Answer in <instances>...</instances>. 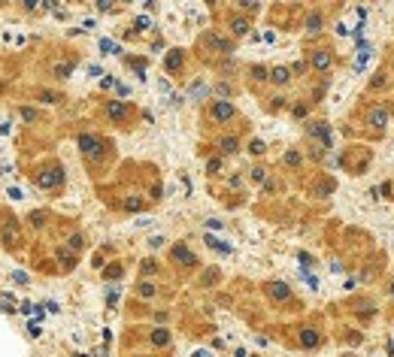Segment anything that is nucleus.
Listing matches in <instances>:
<instances>
[{
  "label": "nucleus",
  "instance_id": "f257e3e1",
  "mask_svg": "<svg viewBox=\"0 0 394 357\" xmlns=\"http://www.w3.org/2000/svg\"><path fill=\"white\" fill-rule=\"evenodd\" d=\"M79 152L85 155V161L91 163H100L106 158V152H109V145L100 139L97 133H79Z\"/></svg>",
  "mask_w": 394,
  "mask_h": 357
},
{
  "label": "nucleus",
  "instance_id": "f03ea898",
  "mask_svg": "<svg viewBox=\"0 0 394 357\" xmlns=\"http://www.w3.org/2000/svg\"><path fill=\"white\" fill-rule=\"evenodd\" d=\"M306 136H309V142H319L325 152L333 149V133H330V124H328V121H322V118H316V121H309V124H306Z\"/></svg>",
  "mask_w": 394,
  "mask_h": 357
},
{
  "label": "nucleus",
  "instance_id": "7ed1b4c3",
  "mask_svg": "<svg viewBox=\"0 0 394 357\" xmlns=\"http://www.w3.org/2000/svg\"><path fill=\"white\" fill-rule=\"evenodd\" d=\"M233 115H237V106H233L230 100H212V106H209V118H212L215 124H228Z\"/></svg>",
  "mask_w": 394,
  "mask_h": 357
},
{
  "label": "nucleus",
  "instance_id": "20e7f679",
  "mask_svg": "<svg viewBox=\"0 0 394 357\" xmlns=\"http://www.w3.org/2000/svg\"><path fill=\"white\" fill-rule=\"evenodd\" d=\"M297 342H300V348H306V351H316V348L325 342V336H322V330H319V327H300V333H297Z\"/></svg>",
  "mask_w": 394,
  "mask_h": 357
},
{
  "label": "nucleus",
  "instance_id": "39448f33",
  "mask_svg": "<svg viewBox=\"0 0 394 357\" xmlns=\"http://www.w3.org/2000/svg\"><path fill=\"white\" fill-rule=\"evenodd\" d=\"M309 64H312V70H319V73H330L333 64H337V58H333V52H330V49H312Z\"/></svg>",
  "mask_w": 394,
  "mask_h": 357
},
{
  "label": "nucleus",
  "instance_id": "423d86ee",
  "mask_svg": "<svg viewBox=\"0 0 394 357\" xmlns=\"http://www.w3.org/2000/svg\"><path fill=\"white\" fill-rule=\"evenodd\" d=\"M367 124L382 133V130L391 124V112H388L385 106H370V112H367Z\"/></svg>",
  "mask_w": 394,
  "mask_h": 357
},
{
  "label": "nucleus",
  "instance_id": "0eeeda50",
  "mask_svg": "<svg viewBox=\"0 0 394 357\" xmlns=\"http://www.w3.org/2000/svg\"><path fill=\"white\" fill-rule=\"evenodd\" d=\"M200 46H206V49H212V52H219V55H230V52H233V43L225 39V36H219V33H203V36H200Z\"/></svg>",
  "mask_w": 394,
  "mask_h": 357
},
{
  "label": "nucleus",
  "instance_id": "6e6552de",
  "mask_svg": "<svg viewBox=\"0 0 394 357\" xmlns=\"http://www.w3.org/2000/svg\"><path fill=\"white\" fill-rule=\"evenodd\" d=\"M170 258H173V263H182V266H197V255L185 245V242H176V245L170 248Z\"/></svg>",
  "mask_w": 394,
  "mask_h": 357
},
{
  "label": "nucleus",
  "instance_id": "1a4fd4ad",
  "mask_svg": "<svg viewBox=\"0 0 394 357\" xmlns=\"http://www.w3.org/2000/svg\"><path fill=\"white\" fill-rule=\"evenodd\" d=\"M64 182V170L61 166H49V170H43L40 176H36V185L40 188H55V185H61Z\"/></svg>",
  "mask_w": 394,
  "mask_h": 357
},
{
  "label": "nucleus",
  "instance_id": "9d476101",
  "mask_svg": "<svg viewBox=\"0 0 394 357\" xmlns=\"http://www.w3.org/2000/svg\"><path fill=\"white\" fill-rule=\"evenodd\" d=\"M264 291H267L270 300H276V303H288V300H291V288H288L285 282H267Z\"/></svg>",
  "mask_w": 394,
  "mask_h": 357
},
{
  "label": "nucleus",
  "instance_id": "9b49d317",
  "mask_svg": "<svg viewBox=\"0 0 394 357\" xmlns=\"http://www.w3.org/2000/svg\"><path fill=\"white\" fill-rule=\"evenodd\" d=\"M303 28H306V33H319L322 28H325V12L309 9V12H306V18H303Z\"/></svg>",
  "mask_w": 394,
  "mask_h": 357
},
{
  "label": "nucleus",
  "instance_id": "f8f14e48",
  "mask_svg": "<svg viewBox=\"0 0 394 357\" xmlns=\"http://www.w3.org/2000/svg\"><path fill=\"white\" fill-rule=\"evenodd\" d=\"M106 118H112L115 124H122V121L128 118V106H125L122 100H109V103H106Z\"/></svg>",
  "mask_w": 394,
  "mask_h": 357
},
{
  "label": "nucleus",
  "instance_id": "ddd939ff",
  "mask_svg": "<svg viewBox=\"0 0 394 357\" xmlns=\"http://www.w3.org/2000/svg\"><path fill=\"white\" fill-rule=\"evenodd\" d=\"M352 312H355V318L370 321V318L376 315V303H370V300H358V303H352Z\"/></svg>",
  "mask_w": 394,
  "mask_h": 357
},
{
  "label": "nucleus",
  "instance_id": "4468645a",
  "mask_svg": "<svg viewBox=\"0 0 394 357\" xmlns=\"http://www.w3.org/2000/svg\"><path fill=\"white\" fill-rule=\"evenodd\" d=\"M228 28H230V33H233V36H246V33H249V28H252V22H249L246 15H230V18H228Z\"/></svg>",
  "mask_w": 394,
  "mask_h": 357
},
{
  "label": "nucleus",
  "instance_id": "2eb2a0df",
  "mask_svg": "<svg viewBox=\"0 0 394 357\" xmlns=\"http://www.w3.org/2000/svg\"><path fill=\"white\" fill-rule=\"evenodd\" d=\"M182 64H185V52L182 49H170V55H167V73H176V70H182Z\"/></svg>",
  "mask_w": 394,
  "mask_h": 357
},
{
  "label": "nucleus",
  "instance_id": "dca6fc26",
  "mask_svg": "<svg viewBox=\"0 0 394 357\" xmlns=\"http://www.w3.org/2000/svg\"><path fill=\"white\" fill-rule=\"evenodd\" d=\"M270 82L288 85V82H291V67H273V70H270Z\"/></svg>",
  "mask_w": 394,
  "mask_h": 357
},
{
  "label": "nucleus",
  "instance_id": "f3484780",
  "mask_svg": "<svg viewBox=\"0 0 394 357\" xmlns=\"http://www.w3.org/2000/svg\"><path fill=\"white\" fill-rule=\"evenodd\" d=\"M219 152H222V155H237V152H240V139H237L233 133H230V136H222V139H219Z\"/></svg>",
  "mask_w": 394,
  "mask_h": 357
},
{
  "label": "nucleus",
  "instance_id": "a211bd4d",
  "mask_svg": "<svg viewBox=\"0 0 394 357\" xmlns=\"http://www.w3.org/2000/svg\"><path fill=\"white\" fill-rule=\"evenodd\" d=\"M333 188H337V182H333L330 176H325V179L312 188V194H316V197H330V194H333Z\"/></svg>",
  "mask_w": 394,
  "mask_h": 357
},
{
  "label": "nucleus",
  "instance_id": "6ab92c4d",
  "mask_svg": "<svg viewBox=\"0 0 394 357\" xmlns=\"http://www.w3.org/2000/svg\"><path fill=\"white\" fill-rule=\"evenodd\" d=\"M282 163H285L288 170H300V163H303V155H300L297 149H288V152L282 155Z\"/></svg>",
  "mask_w": 394,
  "mask_h": 357
},
{
  "label": "nucleus",
  "instance_id": "aec40b11",
  "mask_svg": "<svg viewBox=\"0 0 394 357\" xmlns=\"http://www.w3.org/2000/svg\"><path fill=\"white\" fill-rule=\"evenodd\" d=\"M136 293H140V300H155V297H158V288H155V282H140Z\"/></svg>",
  "mask_w": 394,
  "mask_h": 357
},
{
  "label": "nucleus",
  "instance_id": "412c9836",
  "mask_svg": "<svg viewBox=\"0 0 394 357\" xmlns=\"http://www.w3.org/2000/svg\"><path fill=\"white\" fill-rule=\"evenodd\" d=\"M149 339H152L155 348H167V345H170V333H167V330H152Z\"/></svg>",
  "mask_w": 394,
  "mask_h": 357
},
{
  "label": "nucleus",
  "instance_id": "4be33fe9",
  "mask_svg": "<svg viewBox=\"0 0 394 357\" xmlns=\"http://www.w3.org/2000/svg\"><path fill=\"white\" fill-rule=\"evenodd\" d=\"M206 245L215 248V251H222V255H230V251H233L228 242H222V239H215V236H209V233H206Z\"/></svg>",
  "mask_w": 394,
  "mask_h": 357
},
{
  "label": "nucleus",
  "instance_id": "5701e85b",
  "mask_svg": "<svg viewBox=\"0 0 394 357\" xmlns=\"http://www.w3.org/2000/svg\"><path fill=\"white\" fill-rule=\"evenodd\" d=\"M73 70H76V64H73V61H64V64H55V76H58V79H67V76H70Z\"/></svg>",
  "mask_w": 394,
  "mask_h": 357
},
{
  "label": "nucleus",
  "instance_id": "b1692460",
  "mask_svg": "<svg viewBox=\"0 0 394 357\" xmlns=\"http://www.w3.org/2000/svg\"><path fill=\"white\" fill-rule=\"evenodd\" d=\"M122 272H125L122 263H109V266L103 269V279H122Z\"/></svg>",
  "mask_w": 394,
  "mask_h": 357
},
{
  "label": "nucleus",
  "instance_id": "393cba45",
  "mask_svg": "<svg viewBox=\"0 0 394 357\" xmlns=\"http://www.w3.org/2000/svg\"><path fill=\"white\" fill-rule=\"evenodd\" d=\"M140 272H143V276H155V272H158V263H155L152 258H146L143 263H140Z\"/></svg>",
  "mask_w": 394,
  "mask_h": 357
},
{
  "label": "nucleus",
  "instance_id": "a878e982",
  "mask_svg": "<svg viewBox=\"0 0 394 357\" xmlns=\"http://www.w3.org/2000/svg\"><path fill=\"white\" fill-rule=\"evenodd\" d=\"M3 236H6V242H12V245L18 242V230H15V224H12V221H6V227H3Z\"/></svg>",
  "mask_w": 394,
  "mask_h": 357
},
{
  "label": "nucleus",
  "instance_id": "bb28decb",
  "mask_svg": "<svg viewBox=\"0 0 394 357\" xmlns=\"http://www.w3.org/2000/svg\"><path fill=\"white\" fill-rule=\"evenodd\" d=\"M100 52H103V55H119L122 49H119L112 39H100Z\"/></svg>",
  "mask_w": 394,
  "mask_h": 357
},
{
  "label": "nucleus",
  "instance_id": "cd10ccee",
  "mask_svg": "<svg viewBox=\"0 0 394 357\" xmlns=\"http://www.w3.org/2000/svg\"><path fill=\"white\" fill-rule=\"evenodd\" d=\"M85 248V236L82 233H73L70 236V251H82Z\"/></svg>",
  "mask_w": 394,
  "mask_h": 357
},
{
  "label": "nucleus",
  "instance_id": "c85d7f7f",
  "mask_svg": "<svg viewBox=\"0 0 394 357\" xmlns=\"http://www.w3.org/2000/svg\"><path fill=\"white\" fill-rule=\"evenodd\" d=\"M252 79H255V82H267V79H270V70H267V67H252Z\"/></svg>",
  "mask_w": 394,
  "mask_h": 357
},
{
  "label": "nucleus",
  "instance_id": "c756f323",
  "mask_svg": "<svg viewBox=\"0 0 394 357\" xmlns=\"http://www.w3.org/2000/svg\"><path fill=\"white\" fill-rule=\"evenodd\" d=\"M309 158H312V161H325V149H322L319 142H309Z\"/></svg>",
  "mask_w": 394,
  "mask_h": 357
},
{
  "label": "nucleus",
  "instance_id": "7c9ffc66",
  "mask_svg": "<svg viewBox=\"0 0 394 357\" xmlns=\"http://www.w3.org/2000/svg\"><path fill=\"white\" fill-rule=\"evenodd\" d=\"M249 152H252V155H264V152H267V142H264V139H252V142H249Z\"/></svg>",
  "mask_w": 394,
  "mask_h": 357
},
{
  "label": "nucleus",
  "instance_id": "2f4dec72",
  "mask_svg": "<svg viewBox=\"0 0 394 357\" xmlns=\"http://www.w3.org/2000/svg\"><path fill=\"white\" fill-rule=\"evenodd\" d=\"M125 209H128V212H140V209H143V200H140V197H128V200H125Z\"/></svg>",
  "mask_w": 394,
  "mask_h": 357
},
{
  "label": "nucleus",
  "instance_id": "473e14b6",
  "mask_svg": "<svg viewBox=\"0 0 394 357\" xmlns=\"http://www.w3.org/2000/svg\"><path fill=\"white\" fill-rule=\"evenodd\" d=\"M291 112H294V118H306V115H309V103H294Z\"/></svg>",
  "mask_w": 394,
  "mask_h": 357
},
{
  "label": "nucleus",
  "instance_id": "72a5a7b5",
  "mask_svg": "<svg viewBox=\"0 0 394 357\" xmlns=\"http://www.w3.org/2000/svg\"><path fill=\"white\" fill-rule=\"evenodd\" d=\"M58 260H61L64 266H73V263H76V258H73V255H70L67 248H58Z\"/></svg>",
  "mask_w": 394,
  "mask_h": 357
},
{
  "label": "nucleus",
  "instance_id": "f704fd0d",
  "mask_svg": "<svg viewBox=\"0 0 394 357\" xmlns=\"http://www.w3.org/2000/svg\"><path fill=\"white\" fill-rule=\"evenodd\" d=\"M219 170H222V158H209V161H206V173H212V176H215Z\"/></svg>",
  "mask_w": 394,
  "mask_h": 357
},
{
  "label": "nucleus",
  "instance_id": "c9c22d12",
  "mask_svg": "<svg viewBox=\"0 0 394 357\" xmlns=\"http://www.w3.org/2000/svg\"><path fill=\"white\" fill-rule=\"evenodd\" d=\"M40 100H43V103H58V94H55V91H40Z\"/></svg>",
  "mask_w": 394,
  "mask_h": 357
},
{
  "label": "nucleus",
  "instance_id": "e433bc0d",
  "mask_svg": "<svg viewBox=\"0 0 394 357\" xmlns=\"http://www.w3.org/2000/svg\"><path fill=\"white\" fill-rule=\"evenodd\" d=\"M206 91H209V88H206L203 82H194V88H191V97H203Z\"/></svg>",
  "mask_w": 394,
  "mask_h": 357
},
{
  "label": "nucleus",
  "instance_id": "4c0bfd02",
  "mask_svg": "<svg viewBox=\"0 0 394 357\" xmlns=\"http://www.w3.org/2000/svg\"><path fill=\"white\" fill-rule=\"evenodd\" d=\"M264 179H267V170H264V166H255V170H252V182H264Z\"/></svg>",
  "mask_w": 394,
  "mask_h": 357
},
{
  "label": "nucleus",
  "instance_id": "58836bf2",
  "mask_svg": "<svg viewBox=\"0 0 394 357\" xmlns=\"http://www.w3.org/2000/svg\"><path fill=\"white\" fill-rule=\"evenodd\" d=\"M297 260H300L303 266H312V263H316V258H312V255H306V251H297Z\"/></svg>",
  "mask_w": 394,
  "mask_h": 357
},
{
  "label": "nucleus",
  "instance_id": "ea45409f",
  "mask_svg": "<svg viewBox=\"0 0 394 357\" xmlns=\"http://www.w3.org/2000/svg\"><path fill=\"white\" fill-rule=\"evenodd\" d=\"M22 118H25V121H36V109L25 106V109H22Z\"/></svg>",
  "mask_w": 394,
  "mask_h": 357
},
{
  "label": "nucleus",
  "instance_id": "a19ab883",
  "mask_svg": "<svg viewBox=\"0 0 394 357\" xmlns=\"http://www.w3.org/2000/svg\"><path fill=\"white\" fill-rule=\"evenodd\" d=\"M240 9H246V12H255V9H258V3H255V0H240Z\"/></svg>",
  "mask_w": 394,
  "mask_h": 357
},
{
  "label": "nucleus",
  "instance_id": "79ce46f5",
  "mask_svg": "<svg viewBox=\"0 0 394 357\" xmlns=\"http://www.w3.org/2000/svg\"><path fill=\"white\" fill-rule=\"evenodd\" d=\"M215 91H219L222 97H230V85H228V82H219V85H215Z\"/></svg>",
  "mask_w": 394,
  "mask_h": 357
},
{
  "label": "nucleus",
  "instance_id": "37998d69",
  "mask_svg": "<svg viewBox=\"0 0 394 357\" xmlns=\"http://www.w3.org/2000/svg\"><path fill=\"white\" fill-rule=\"evenodd\" d=\"M164 242H167L164 236H152V239H149V248H161Z\"/></svg>",
  "mask_w": 394,
  "mask_h": 357
},
{
  "label": "nucleus",
  "instance_id": "c03bdc74",
  "mask_svg": "<svg viewBox=\"0 0 394 357\" xmlns=\"http://www.w3.org/2000/svg\"><path fill=\"white\" fill-rule=\"evenodd\" d=\"M291 73H294V76H300V73H306V64H303V61H297V64H291Z\"/></svg>",
  "mask_w": 394,
  "mask_h": 357
},
{
  "label": "nucleus",
  "instance_id": "a18cd8bd",
  "mask_svg": "<svg viewBox=\"0 0 394 357\" xmlns=\"http://www.w3.org/2000/svg\"><path fill=\"white\" fill-rule=\"evenodd\" d=\"M106 303H109V306H115V303H119V288H112V291H109V297H106Z\"/></svg>",
  "mask_w": 394,
  "mask_h": 357
},
{
  "label": "nucleus",
  "instance_id": "49530a36",
  "mask_svg": "<svg viewBox=\"0 0 394 357\" xmlns=\"http://www.w3.org/2000/svg\"><path fill=\"white\" fill-rule=\"evenodd\" d=\"M146 28H149V18H146V15H140V18H136V31H146Z\"/></svg>",
  "mask_w": 394,
  "mask_h": 357
},
{
  "label": "nucleus",
  "instance_id": "de8ad7c7",
  "mask_svg": "<svg viewBox=\"0 0 394 357\" xmlns=\"http://www.w3.org/2000/svg\"><path fill=\"white\" fill-rule=\"evenodd\" d=\"M97 9L100 12H106V9H112V3H109V0H97Z\"/></svg>",
  "mask_w": 394,
  "mask_h": 357
},
{
  "label": "nucleus",
  "instance_id": "09e8293b",
  "mask_svg": "<svg viewBox=\"0 0 394 357\" xmlns=\"http://www.w3.org/2000/svg\"><path fill=\"white\" fill-rule=\"evenodd\" d=\"M161 194H164V188H161V185H155V188H152V197H155V200H161Z\"/></svg>",
  "mask_w": 394,
  "mask_h": 357
},
{
  "label": "nucleus",
  "instance_id": "8fccbe9b",
  "mask_svg": "<svg viewBox=\"0 0 394 357\" xmlns=\"http://www.w3.org/2000/svg\"><path fill=\"white\" fill-rule=\"evenodd\" d=\"M285 106V97H273V109H282Z\"/></svg>",
  "mask_w": 394,
  "mask_h": 357
},
{
  "label": "nucleus",
  "instance_id": "3c124183",
  "mask_svg": "<svg viewBox=\"0 0 394 357\" xmlns=\"http://www.w3.org/2000/svg\"><path fill=\"white\" fill-rule=\"evenodd\" d=\"M388 297H391V300H394V279H391V282H388Z\"/></svg>",
  "mask_w": 394,
  "mask_h": 357
},
{
  "label": "nucleus",
  "instance_id": "603ef678",
  "mask_svg": "<svg viewBox=\"0 0 394 357\" xmlns=\"http://www.w3.org/2000/svg\"><path fill=\"white\" fill-rule=\"evenodd\" d=\"M194 357H212L209 351H194Z\"/></svg>",
  "mask_w": 394,
  "mask_h": 357
}]
</instances>
